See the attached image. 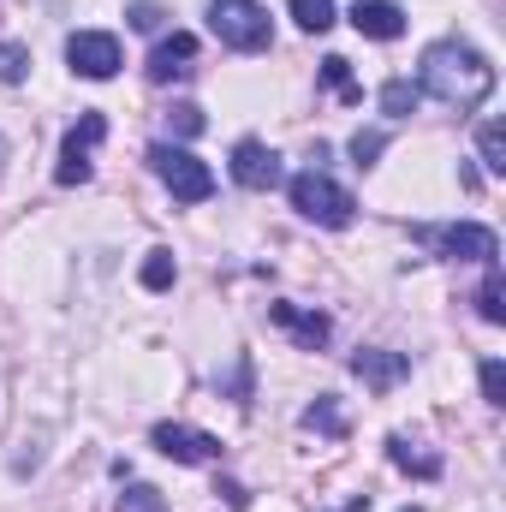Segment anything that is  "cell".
<instances>
[{
	"mask_svg": "<svg viewBox=\"0 0 506 512\" xmlns=\"http://www.w3.org/2000/svg\"><path fill=\"white\" fill-rule=\"evenodd\" d=\"M489 90H495V66L477 54V48H465V42H435L429 54H423V72H417V96H435V102H447V108H477V102H489Z\"/></svg>",
	"mask_w": 506,
	"mask_h": 512,
	"instance_id": "1",
	"label": "cell"
},
{
	"mask_svg": "<svg viewBox=\"0 0 506 512\" xmlns=\"http://www.w3.org/2000/svg\"><path fill=\"white\" fill-rule=\"evenodd\" d=\"M209 30H215L227 48H239V54H262V48L274 42L268 12H262L256 0H209Z\"/></svg>",
	"mask_w": 506,
	"mask_h": 512,
	"instance_id": "2",
	"label": "cell"
},
{
	"mask_svg": "<svg viewBox=\"0 0 506 512\" xmlns=\"http://www.w3.org/2000/svg\"><path fill=\"white\" fill-rule=\"evenodd\" d=\"M417 245L435 256H447V262H495L501 256V239L489 233V227H477V221H453V227H417Z\"/></svg>",
	"mask_w": 506,
	"mask_h": 512,
	"instance_id": "3",
	"label": "cell"
},
{
	"mask_svg": "<svg viewBox=\"0 0 506 512\" xmlns=\"http://www.w3.org/2000/svg\"><path fill=\"white\" fill-rule=\"evenodd\" d=\"M292 209L316 227H352V191H340L328 173H298L292 179Z\"/></svg>",
	"mask_w": 506,
	"mask_h": 512,
	"instance_id": "4",
	"label": "cell"
},
{
	"mask_svg": "<svg viewBox=\"0 0 506 512\" xmlns=\"http://www.w3.org/2000/svg\"><path fill=\"white\" fill-rule=\"evenodd\" d=\"M149 167H155V179L179 197V203H203L209 191H215V173L191 155V149H173V143H155L149 149Z\"/></svg>",
	"mask_w": 506,
	"mask_h": 512,
	"instance_id": "5",
	"label": "cell"
},
{
	"mask_svg": "<svg viewBox=\"0 0 506 512\" xmlns=\"http://www.w3.org/2000/svg\"><path fill=\"white\" fill-rule=\"evenodd\" d=\"M108 137V120L102 114H84L78 126L66 131V143H60V167H54V179L60 185H84L90 179V149Z\"/></svg>",
	"mask_w": 506,
	"mask_h": 512,
	"instance_id": "6",
	"label": "cell"
},
{
	"mask_svg": "<svg viewBox=\"0 0 506 512\" xmlns=\"http://www.w3.org/2000/svg\"><path fill=\"white\" fill-rule=\"evenodd\" d=\"M66 60H72L78 78H114V72H120V42H114L108 30H78V36L66 42Z\"/></svg>",
	"mask_w": 506,
	"mask_h": 512,
	"instance_id": "7",
	"label": "cell"
},
{
	"mask_svg": "<svg viewBox=\"0 0 506 512\" xmlns=\"http://www.w3.org/2000/svg\"><path fill=\"white\" fill-rule=\"evenodd\" d=\"M155 453H167L173 465H209V459H221V441L215 435H203V429H185V423H155Z\"/></svg>",
	"mask_w": 506,
	"mask_h": 512,
	"instance_id": "8",
	"label": "cell"
},
{
	"mask_svg": "<svg viewBox=\"0 0 506 512\" xmlns=\"http://www.w3.org/2000/svg\"><path fill=\"white\" fill-rule=\"evenodd\" d=\"M191 60H197V36L191 30H173V36H161L155 48H149V84H173V78H185L191 72Z\"/></svg>",
	"mask_w": 506,
	"mask_h": 512,
	"instance_id": "9",
	"label": "cell"
},
{
	"mask_svg": "<svg viewBox=\"0 0 506 512\" xmlns=\"http://www.w3.org/2000/svg\"><path fill=\"white\" fill-rule=\"evenodd\" d=\"M233 179H239L245 191H274V185H280V155H274L268 143L245 137V143L233 149Z\"/></svg>",
	"mask_w": 506,
	"mask_h": 512,
	"instance_id": "10",
	"label": "cell"
},
{
	"mask_svg": "<svg viewBox=\"0 0 506 512\" xmlns=\"http://www.w3.org/2000/svg\"><path fill=\"white\" fill-rule=\"evenodd\" d=\"M352 24H358V36H376V42L405 36V12L393 0H352Z\"/></svg>",
	"mask_w": 506,
	"mask_h": 512,
	"instance_id": "11",
	"label": "cell"
},
{
	"mask_svg": "<svg viewBox=\"0 0 506 512\" xmlns=\"http://www.w3.org/2000/svg\"><path fill=\"white\" fill-rule=\"evenodd\" d=\"M352 370L376 387V393H387V387L411 370V358H405V352H358V358H352Z\"/></svg>",
	"mask_w": 506,
	"mask_h": 512,
	"instance_id": "12",
	"label": "cell"
},
{
	"mask_svg": "<svg viewBox=\"0 0 506 512\" xmlns=\"http://www.w3.org/2000/svg\"><path fill=\"white\" fill-rule=\"evenodd\" d=\"M274 322H280V328H292V334H298V346H310V352L328 340V322H322V316H298L292 304H274Z\"/></svg>",
	"mask_w": 506,
	"mask_h": 512,
	"instance_id": "13",
	"label": "cell"
},
{
	"mask_svg": "<svg viewBox=\"0 0 506 512\" xmlns=\"http://www.w3.org/2000/svg\"><path fill=\"white\" fill-rule=\"evenodd\" d=\"M387 453H393V465H399V471H411V477H423V483H429V477H441V459H435V453H417L405 435H393V441H387Z\"/></svg>",
	"mask_w": 506,
	"mask_h": 512,
	"instance_id": "14",
	"label": "cell"
},
{
	"mask_svg": "<svg viewBox=\"0 0 506 512\" xmlns=\"http://www.w3.org/2000/svg\"><path fill=\"white\" fill-rule=\"evenodd\" d=\"M292 18H298V30L322 36V30H334V0H292Z\"/></svg>",
	"mask_w": 506,
	"mask_h": 512,
	"instance_id": "15",
	"label": "cell"
},
{
	"mask_svg": "<svg viewBox=\"0 0 506 512\" xmlns=\"http://www.w3.org/2000/svg\"><path fill=\"white\" fill-rule=\"evenodd\" d=\"M477 310H483V322H506V280H501L495 262H489V280H483V292H477Z\"/></svg>",
	"mask_w": 506,
	"mask_h": 512,
	"instance_id": "16",
	"label": "cell"
},
{
	"mask_svg": "<svg viewBox=\"0 0 506 512\" xmlns=\"http://www.w3.org/2000/svg\"><path fill=\"white\" fill-rule=\"evenodd\" d=\"M304 429H316V435H346V417H340V405L322 393V399L304 411Z\"/></svg>",
	"mask_w": 506,
	"mask_h": 512,
	"instance_id": "17",
	"label": "cell"
},
{
	"mask_svg": "<svg viewBox=\"0 0 506 512\" xmlns=\"http://www.w3.org/2000/svg\"><path fill=\"white\" fill-rule=\"evenodd\" d=\"M173 274H179V268H173V251H149V262H143V286H149V292H167Z\"/></svg>",
	"mask_w": 506,
	"mask_h": 512,
	"instance_id": "18",
	"label": "cell"
},
{
	"mask_svg": "<svg viewBox=\"0 0 506 512\" xmlns=\"http://www.w3.org/2000/svg\"><path fill=\"white\" fill-rule=\"evenodd\" d=\"M477 149H483V167H489V173H506V131L501 126L477 131Z\"/></svg>",
	"mask_w": 506,
	"mask_h": 512,
	"instance_id": "19",
	"label": "cell"
},
{
	"mask_svg": "<svg viewBox=\"0 0 506 512\" xmlns=\"http://www.w3.org/2000/svg\"><path fill=\"white\" fill-rule=\"evenodd\" d=\"M322 78H328V84H334V90H340L346 102H364V90L352 84V66H346L340 54H328V60H322Z\"/></svg>",
	"mask_w": 506,
	"mask_h": 512,
	"instance_id": "20",
	"label": "cell"
},
{
	"mask_svg": "<svg viewBox=\"0 0 506 512\" xmlns=\"http://www.w3.org/2000/svg\"><path fill=\"white\" fill-rule=\"evenodd\" d=\"M30 72V48H18V42H0V84H18Z\"/></svg>",
	"mask_w": 506,
	"mask_h": 512,
	"instance_id": "21",
	"label": "cell"
},
{
	"mask_svg": "<svg viewBox=\"0 0 506 512\" xmlns=\"http://www.w3.org/2000/svg\"><path fill=\"white\" fill-rule=\"evenodd\" d=\"M120 512H167V501H161L149 483H131L126 495H120Z\"/></svg>",
	"mask_w": 506,
	"mask_h": 512,
	"instance_id": "22",
	"label": "cell"
},
{
	"mask_svg": "<svg viewBox=\"0 0 506 512\" xmlns=\"http://www.w3.org/2000/svg\"><path fill=\"white\" fill-rule=\"evenodd\" d=\"M381 108H387V114H405V108H417V84H405V78H393V84L381 90Z\"/></svg>",
	"mask_w": 506,
	"mask_h": 512,
	"instance_id": "23",
	"label": "cell"
},
{
	"mask_svg": "<svg viewBox=\"0 0 506 512\" xmlns=\"http://www.w3.org/2000/svg\"><path fill=\"white\" fill-rule=\"evenodd\" d=\"M167 126L179 131V137H197V131H203V108H191V102H179V108L167 114Z\"/></svg>",
	"mask_w": 506,
	"mask_h": 512,
	"instance_id": "24",
	"label": "cell"
},
{
	"mask_svg": "<svg viewBox=\"0 0 506 512\" xmlns=\"http://www.w3.org/2000/svg\"><path fill=\"white\" fill-rule=\"evenodd\" d=\"M126 18L137 24V30H161V24H167V6H155V0H137Z\"/></svg>",
	"mask_w": 506,
	"mask_h": 512,
	"instance_id": "25",
	"label": "cell"
},
{
	"mask_svg": "<svg viewBox=\"0 0 506 512\" xmlns=\"http://www.w3.org/2000/svg\"><path fill=\"white\" fill-rule=\"evenodd\" d=\"M483 399H489V405H506V370L495 364V358L483 364Z\"/></svg>",
	"mask_w": 506,
	"mask_h": 512,
	"instance_id": "26",
	"label": "cell"
},
{
	"mask_svg": "<svg viewBox=\"0 0 506 512\" xmlns=\"http://www.w3.org/2000/svg\"><path fill=\"white\" fill-rule=\"evenodd\" d=\"M381 149H387V137H381V131H358V137H352V155H358V167H370Z\"/></svg>",
	"mask_w": 506,
	"mask_h": 512,
	"instance_id": "27",
	"label": "cell"
},
{
	"mask_svg": "<svg viewBox=\"0 0 506 512\" xmlns=\"http://www.w3.org/2000/svg\"><path fill=\"white\" fill-rule=\"evenodd\" d=\"M0 161H6V143H0Z\"/></svg>",
	"mask_w": 506,
	"mask_h": 512,
	"instance_id": "28",
	"label": "cell"
},
{
	"mask_svg": "<svg viewBox=\"0 0 506 512\" xmlns=\"http://www.w3.org/2000/svg\"><path fill=\"white\" fill-rule=\"evenodd\" d=\"M405 512H411V507H405Z\"/></svg>",
	"mask_w": 506,
	"mask_h": 512,
	"instance_id": "29",
	"label": "cell"
}]
</instances>
